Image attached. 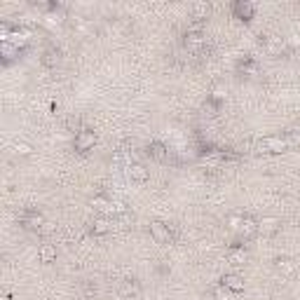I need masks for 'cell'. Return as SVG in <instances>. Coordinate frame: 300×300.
Returning <instances> with one entry per match:
<instances>
[{"instance_id": "obj_1", "label": "cell", "mask_w": 300, "mask_h": 300, "mask_svg": "<svg viewBox=\"0 0 300 300\" xmlns=\"http://www.w3.org/2000/svg\"><path fill=\"white\" fill-rule=\"evenodd\" d=\"M94 143H97V134L94 132L80 129L75 134V150H80V153H87L89 148H94Z\"/></svg>"}, {"instance_id": "obj_2", "label": "cell", "mask_w": 300, "mask_h": 300, "mask_svg": "<svg viewBox=\"0 0 300 300\" xmlns=\"http://www.w3.org/2000/svg\"><path fill=\"white\" fill-rule=\"evenodd\" d=\"M150 234H153L155 244H162V246L171 244V233H169V225H165V223H153L150 225Z\"/></svg>"}, {"instance_id": "obj_3", "label": "cell", "mask_w": 300, "mask_h": 300, "mask_svg": "<svg viewBox=\"0 0 300 300\" xmlns=\"http://www.w3.org/2000/svg\"><path fill=\"white\" fill-rule=\"evenodd\" d=\"M261 148L265 150V153H281V150H286V141H284V138H274V136H270V138H263L261 141Z\"/></svg>"}, {"instance_id": "obj_4", "label": "cell", "mask_w": 300, "mask_h": 300, "mask_svg": "<svg viewBox=\"0 0 300 300\" xmlns=\"http://www.w3.org/2000/svg\"><path fill=\"white\" fill-rule=\"evenodd\" d=\"M21 223H24L26 230H40V225H42L45 221H42V216H40L38 211H29V213H24Z\"/></svg>"}, {"instance_id": "obj_5", "label": "cell", "mask_w": 300, "mask_h": 300, "mask_svg": "<svg viewBox=\"0 0 300 300\" xmlns=\"http://www.w3.org/2000/svg\"><path fill=\"white\" fill-rule=\"evenodd\" d=\"M223 286H225L228 291L239 293V291H244V279L239 277V274H225V277H223Z\"/></svg>"}, {"instance_id": "obj_6", "label": "cell", "mask_w": 300, "mask_h": 300, "mask_svg": "<svg viewBox=\"0 0 300 300\" xmlns=\"http://www.w3.org/2000/svg\"><path fill=\"white\" fill-rule=\"evenodd\" d=\"M129 178L132 181H138V183H143L145 178H148V169L141 165H129Z\"/></svg>"}, {"instance_id": "obj_7", "label": "cell", "mask_w": 300, "mask_h": 300, "mask_svg": "<svg viewBox=\"0 0 300 300\" xmlns=\"http://www.w3.org/2000/svg\"><path fill=\"white\" fill-rule=\"evenodd\" d=\"M110 228H113V221H108V218H103V216L92 223V233L94 234H106Z\"/></svg>"}, {"instance_id": "obj_8", "label": "cell", "mask_w": 300, "mask_h": 300, "mask_svg": "<svg viewBox=\"0 0 300 300\" xmlns=\"http://www.w3.org/2000/svg\"><path fill=\"white\" fill-rule=\"evenodd\" d=\"M234 14H237L239 19H251L253 17V5L251 2H237V5H234Z\"/></svg>"}, {"instance_id": "obj_9", "label": "cell", "mask_w": 300, "mask_h": 300, "mask_svg": "<svg viewBox=\"0 0 300 300\" xmlns=\"http://www.w3.org/2000/svg\"><path fill=\"white\" fill-rule=\"evenodd\" d=\"M57 258V249L52 246V244H45L42 249H40V261L42 263H52Z\"/></svg>"}, {"instance_id": "obj_10", "label": "cell", "mask_w": 300, "mask_h": 300, "mask_svg": "<svg viewBox=\"0 0 300 300\" xmlns=\"http://www.w3.org/2000/svg\"><path fill=\"white\" fill-rule=\"evenodd\" d=\"M193 12H195V19H206L209 17V12H211V7L206 5V2H197V5H193Z\"/></svg>"}, {"instance_id": "obj_11", "label": "cell", "mask_w": 300, "mask_h": 300, "mask_svg": "<svg viewBox=\"0 0 300 300\" xmlns=\"http://www.w3.org/2000/svg\"><path fill=\"white\" fill-rule=\"evenodd\" d=\"M122 296H136L138 293V284H136L134 279H127L125 284H122V291H120Z\"/></svg>"}, {"instance_id": "obj_12", "label": "cell", "mask_w": 300, "mask_h": 300, "mask_svg": "<svg viewBox=\"0 0 300 300\" xmlns=\"http://www.w3.org/2000/svg\"><path fill=\"white\" fill-rule=\"evenodd\" d=\"M244 261H246V253H244V251L230 253V263H233V265H242Z\"/></svg>"}, {"instance_id": "obj_13", "label": "cell", "mask_w": 300, "mask_h": 300, "mask_svg": "<svg viewBox=\"0 0 300 300\" xmlns=\"http://www.w3.org/2000/svg\"><path fill=\"white\" fill-rule=\"evenodd\" d=\"M57 61H59V57L54 54V52H47V54H45V59H42V64H45V66H54Z\"/></svg>"}]
</instances>
